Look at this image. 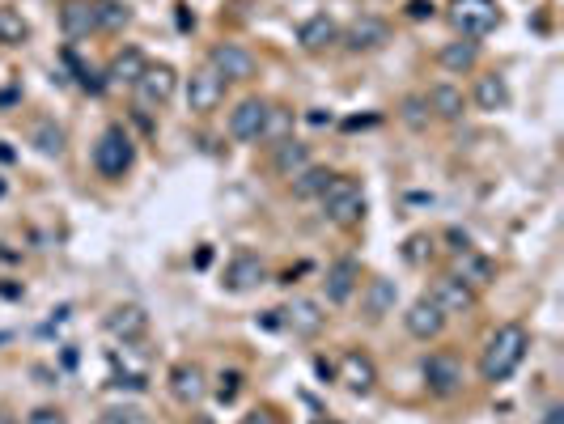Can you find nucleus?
I'll list each match as a JSON object with an SVG mask.
<instances>
[{"instance_id":"nucleus-33","label":"nucleus","mask_w":564,"mask_h":424,"mask_svg":"<svg viewBox=\"0 0 564 424\" xmlns=\"http://www.w3.org/2000/svg\"><path fill=\"white\" fill-rule=\"evenodd\" d=\"M433 255V238L429 234H412L408 242H403V259L412 263V268H420V263H425Z\"/></svg>"},{"instance_id":"nucleus-30","label":"nucleus","mask_w":564,"mask_h":424,"mask_svg":"<svg viewBox=\"0 0 564 424\" xmlns=\"http://www.w3.org/2000/svg\"><path fill=\"white\" fill-rule=\"evenodd\" d=\"M94 13H98V30L132 26V5H123V0H94Z\"/></svg>"},{"instance_id":"nucleus-3","label":"nucleus","mask_w":564,"mask_h":424,"mask_svg":"<svg viewBox=\"0 0 564 424\" xmlns=\"http://www.w3.org/2000/svg\"><path fill=\"white\" fill-rule=\"evenodd\" d=\"M446 17H450V26L463 34V39H484V34H492L501 26V5L497 0H450V9H446Z\"/></svg>"},{"instance_id":"nucleus-6","label":"nucleus","mask_w":564,"mask_h":424,"mask_svg":"<svg viewBox=\"0 0 564 424\" xmlns=\"http://www.w3.org/2000/svg\"><path fill=\"white\" fill-rule=\"evenodd\" d=\"M268 115H272V102L242 98L234 111H229V136L234 140H263V132H268Z\"/></svg>"},{"instance_id":"nucleus-2","label":"nucleus","mask_w":564,"mask_h":424,"mask_svg":"<svg viewBox=\"0 0 564 424\" xmlns=\"http://www.w3.org/2000/svg\"><path fill=\"white\" fill-rule=\"evenodd\" d=\"M319 200H323V212L331 225H357L365 217V191L348 174H331V183L323 187Z\"/></svg>"},{"instance_id":"nucleus-38","label":"nucleus","mask_w":564,"mask_h":424,"mask_svg":"<svg viewBox=\"0 0 564 424\" xmlns=\"http://www.w3.org/2000/svg\"><path fill=\"white\" fill-rule=\"evenodd\" d=\"M408 17H433V0H412Z\"/></svg>"},{"instance_id":"nucleus-37","label":"nucleus","mask_w":564,"mask_h":424,"mask_svg":"<svg viewBox=\"0 0 564 424\" xmlns=\"http://www.w3.org/2000/svg\"><path fill=\"white\" fill-rule=\"evenodd\" d=\"M242 424H285L276 408H255L251 416H242Z\"/></svg>"},{"instance_id":"nucleus-21","label":"nucleus","mask_w":564,"mask_h":424,"mask_svg":"<svg viewBox=\"0 0 564 424\" xmlns=\"http://www.w3.org/2000/svg\"><path fill=\"white\" fill-rule=\"evenodd\" d=\"M340 39V26L331 22L327 13H314V17H306L302 26H297V43H302L306 51H323V47H331Z\"/></svg>"},{"instance_id":"nucleus-20","label":"nucleus","mask_w":564,"mask_h":424,"mask_svg":"<svg viewBox=\"0 0 564 424\" xmlns=\"http://www.w3.org/2000/svg\"><path fill=\"white\" fill-rule=\"evenodd\" d=\"M60 26L68 39H85V34L98 30V13H94V0H64L60 9Z\"/></svg>"},{"instance_id":"nucleus-15","label":"nucleus","mask_w":564,"mask_h":424,"mask_svg":"<svg viewBox=\"0 0 564 424\" xmlns=\"http://www.w3.org/2000/svg\"><path fill=\"white\" fill-rule=\"evenodd\" d=\"M361 289V268L352 259H340V263H331L327 268V280H323V293H327V302L331 306H344L352 302V293Z\"/></svg>"},{"instance_id":"nucleus-29","label":"nucleus","mask_w":564,"mask_h":424,"mask_svg":"<svg viewBox=\"0 0 564 424\" xmlns=\"http://www.w3.org/2000/svg\"><path fill=\"white\" fill-rule=\"evenodd\" d=\"M327 183H331V170L327 166H306L302 174H293V196L297 200H314V196H323Z\"/></svg>"},{"instance_id":"nucleus-28","label":"nucleus","mask_w":564,"mask_h":424,"mask_svg":"<svg viewBox=\"0 0 564 424\" xmlns=\"http://www.w3.org/2000/svg\"><path fill=\"white\" fill-rule=\"evenodd\" d=\"M30 39V22L17 9L0 5V47H22Z\"/></svg>"},{"instance_id":"nucleus-12","label":"nucleus","mask_w":564,"mask_h":424,"mask_svg":"<svg viewBox=\"0 0 564 424\" xmlns=\"http://www.w3.org/2000/svg\"><path fill=\"white\" fill-rule=\"evenodd\" d=\"M340 382L348 386L352 395H369L378 386V365L369 361L365 352L352 348V352H344V357H340Z\"/></svg>"},{"instance_id":"nucleus-19","label":"nucleus","mask_w":564,"mask_h":424,"mask_svg":"<svg viewBox=\"0 0 564 424\" xmlns=\"http://www.w3.org/2000/svg\"><path fill=\"white\" fill-rule=\"evenodd\" d=\"M107 331L115 335V340H140V335L149 331V314H145V306H136V302L115 306V310L107 314Z\"/></svg>"},{"instance_id":"nucleus-14","label":"nucleus","mask_w":564,"mask_h":424,"mask_svg":"<svg viewBox=\"0 0 564 424\" xmlns=\"http://www.w3.org/2000/svg\"><path fill=\"white\" fill-rule=\"evenodd\" d=\"M344 43H348L352 51H378V47L391 43V26H386L382 17L365 13V17H357V22H348Z\"/></svg>"},{"instance_id":"nucleus-10","label":"nucleus","mask_w":564,"mask_h":424,"mask_svg":"<svg viewBox=\"0 0 564 424\" xmlns=\"http://www.w3.org/2000/svg\"><path fill=\"white\" fill-rule=\"evenodd\" d=\"M221 98H225V81L208 64L196 68L191 81H187V106H191V111H196V115H213L221 106Z\"/></svg>"},{"instance_id":"nucleus-32","label":"nucleus","mask_w":564,"mask_h":424,"mask_svg":"<svg viewBox=\"0 0 564 424\" xmlns=\"http://www.w3.org/2000/svg\"><path fill=\"white\" fill-rule=\"evenodd\" d=\"M34 145H39V153H47V157H60L64 153V128H56V123H39V128H34Z\"/></svg>"},{"instance_id":"nucleus-11","label":"nucleus","mask_w":564,"mask_h":424,"mask_svg":"<svg viewBox=\"0 0 564 424\" xmlns=\"http://www.w3.org/2000/svg\"><path fill=\"white\" fill-rule=\"evenodd\" d=\"M429 297H433L437 306H442L446 318H450V314H467V310L475 306V289L467 285V280H458L454 272L437 276V280H433V289H429Z\"/></svg>"},{"instance_id":"nucleus-36","label":"nucleus","mask_w":564,"mask_h":424,"mask_svg":"<svg viewBox=\"0 0 564 424\" xmlns=\"http://www.w3.org/2000/svg\"><path fill=\"white\" fill-rule=\"evenodd\" d=\"M26 424H68V416L60 408H34Z\"/></svg>"},{"instance_id":"nucleus-22","label":"nucleus","mask_w":564,"mask_h":424,"mask_svg":"<svg viewBox=\"0 0 564 424\" xmlns=\"http://www.w3.org/2000/svg\"><path fill=\"white\" fill-rule=\"evenodd\" d=\"M475 106L480 111H488V115H497V111H505L509 106V85H505V77L501 73H484L480 81H475Z\"/></svg>"},{"instance_id":"nucleus-27","label":"nucleus","mask_w":564,"mask_h":424,"mask_svg":"<svg viewBox=\"0 0 564 424\" xmlns=\"http://www.w3.org/2000/svg\"><path fill=\"white\" fill-rule=\"evenodd\" d=\"M395 297H399V289H395V280H369L365 285V314L369 318H382V314H391L395 310Z\"/></svg>"},{"instance_id":"nucleus-7","label":"nucleus","mask_w":564,"mask_h":424,"mask_svg":"<svg viewBox=\"0 0 564 424\" xmlns=\"http://www.w3.org/2000/svg\"><path fill=\"white\" fill-rule=\"evenodd\" d=\"M208 68L221 77V81H251L255 77V56L238 43H217L208 51Z\"/></svg>"},{"instance_id":"nucleus-17","label":"nucleus","mask_w":564,"mask_h":424,"mask_svg":"<svg viewBox=\"0 0 564 424\" xmlns=\"http://www.w3.org/2000/svg\"><path fill=\"white\" fill-rule=\"evenodd\" d=\"M263 280H268V263H263L259 255H251V251H242L234 263H229V272H225V289L246 293V289H259Z\"/></svg>"},{"instance_id":"nucleus-39","label":"nucleus","mask_w":564,"mask_h":424,"mask_svg":"<svg viewBox=\"0 0 564 424\" xmlns=\"http://www.w3.org/2000/svg\"><path fill=\"white\" fill-rule=\"evenodd\" d=\"M0 196H5V183H0Z\"/></svg>"},{"instance_id":"nucleus-26","label":"nucleus","mask_w":564,"mask_h":424,"mask_svg":"<svg viewBox=\"0 0 564 424\" xmlns=\"http://www.w3.org/2000/svg\"><path fill=\"white\" fill-rule=\"evenodd\" d=\"M437 60H442L446 73H471L475 60H480V47H475L471 39H458V43H446L442 51H437Z\"/></svg>"},{"instance_id":"nucleus-25","label":"nucleus","mask_w":564,"mask_h":424,"mask_svg":"<svg viewBox=\"0 0 564 424\" xmlns=\"http://www.w3.org/2000/svg\"><path fill=\"white\" fill-rule=\"evenodd\" d=\"M454 276H458V280H467L471 289H484L488 280L497 276V268H492V263H488L484 255H475L471 246H467V251H458V272H454Z\"/></svg>"},{"instance_id":"nucleus-34","label":"nucleus","mask_w":564,"mask_h":424,"mask_svg":"<svg viewBox=\"0 0 564 424\" xmlns=\"http://www.w3.org/2000/svg\"><path fill=\"white\" fill-rule=\"evenodd\" d=\"M238 391H242V374H234V369L217 378V399H221V403H234V399H238Z\"/></svg>"},{"instance_id":"nucleus-18","label":"nucleus","mask_w":564,"mask_h":424,"mask_svg":"<svg viewBox=\"0 0 564 424\" xmlns=\"http://www.w3.org/2000/svg\"><path fill=\"white\" fill-rule=\"evenodd\" d=\"M145 68H149L145 51H140V47H123V51H115L111 64H107V85H128V90H132Z\"/></svg>"},{"instance_id":"nucleus-31","label":"nucleus","mask_w":564,"mask_h":424,"mask_svg":"<svg viewBox=\"0 0 564 424\" xmlns=\"http://www.w3.org/2000/svg\"><path fill=\"white\" fill-rule=\"evenodd\" d=\"M399 119L408 123L412 132H425V128H429V119H433V111H429L425 94H412V98H403V102H399Z\"/></svg>"},{"instance_id":"nucleus-4","label":"nucleus","mask_w":564,"mask_h":424,"mask_svg":"<svg viewBox=\"0 0 564 424\" xmlns=\"http://www.w3.org/2000/svg\"><path fill=\"white\" fill-rule=\"evenodd\" d=\"M136 162V149H132V140L123 128H107L98 136V145H94V170L102 174V179H123V174L132 170Z\"/></svg>"},{"instance_id":"nucleus-23","label":"nucleus","mask_w":564,"mask_h":424,"mask_svg":"<svg viewBox=\"0 0 564 424\" xmlns=\"http://www.w3.org/2000/svg\"><path fill=\"white\" fill-rule=\"evenodd\" d=\"M425 102H429V111L442 115V119H463V111H467L463 90H458V85H450V81H437L433 90L425 94Z\"/></svg>"},{"instance_id":"nucleus-8","label":"nucleus","mask_w":564,"mask_h":424,"mask_svg":"<svg viewBox=\"0 0 564 424\" xmlns=\"http://www.w3.org/2000/svg\"><path fill=\"white\" fill-rule=\"evenodd\" d=\"M425 386L442 399L463 391V365H458L454 352H433V357L425 361Z\"/></svg>"},{"instance_id":"nucleus-16","label":"nucleus","mask_w":564,"mask_h":424,"mask_svg":"<svg viewBox=\"0 0 564 424\" xmlns=\"http://www.w3.org/2000/svg\"><path fill=\"white\" fill-rule=\"evenodd\" d=\"M285 314V327L293 331V335H319L323 331V323H327V314H323V306L319 302H310V297H293V302L280 310Z\"/></svg>"},{"instance_id":"nucleus-5","label":"nucleus","mask_w":564,"mask_h":424,"mask_svg":"<svg viewBox=\"0 0 564 424\" xmlns=\"http://www.w3.org/2000/svg\"><path fill=\"white\" fill-rule=\"evenodd\" d=\"M174 90H179V73H174L170 64H149L145 73H140V81L132 85V98L140 111H162L174 98Z\"/></svg>"},{"instance_id":"nucleus-13","label":"nucleus","mask_w":564,"mask_h":424,"mask_svg":"<svg viewBox=\"0 0 564 424\" xmlns=\"http://www.w3.org/2000/svg\"><path fill=\"white\" fill-rule=\"evenodd\" d=\"M170 395L179 399V403H187V408H196V403H204V395H208V378H204V369H200V365H191V361L174 365V369H170Z\"/></svg>"},{"instance_id":"nucleus-35","label":"nucleus","mask_w":564,"mask_h":424,"mask_svg":"<svg viewBox=\"0 0 564 424\" xmlns=\"http://www.w3.org/2000/svg\"><path fill=\"white\" fill-rule=\"evenodd\" d=\"M102 424H149V416L140 408H111L107 416H102Z\"/></svg>"},{"instance_id":"nucleus-9","label":"nucleus","mask_w":564,"mask_h":424,"mask_svg":"<svg viewBox=\"0 0 564 424\" xmlns=\"http://www.w3.org/2000/svg\"><path fill=\"white\" fill-rule=\"evenodd\" d=\"M403 327H408L412 340H437V335L446 331V314L425 293V297H416V302L408 306V314H403Z\"/></svg>"},{"instance_id":"nucleus-24","label":"nucleus","mask_w":564,"mask_h":424,"mask_svg":"<svg viewBox=\"0 0 564 424\" xmlns=\"http://www.w3.org/2000/svg\"><path fill=\"white\" fill-rule=\"evenodd\" d=\"M310 166V149L302 145V140H280L276 145V157H272V170L280 174V179H293V174H302Z\"/></svg>"},{"instance_id":"nucleus-1","label":"nucleus","mask_w":564,"mask_h":424,"mask_svg":"<svg viewBox=\"0 0 564 424\" xmlns=\"http://www.w3.org/2000/svg\"><path fill=\"white\" fill-rule=\"evenodd\" d=\"M526 348H531V335L522 323H505L488 335V344L480 352V378L484 382H505L518 374V365L526 361Z\"/></svg>"},{"instance_id":"nucleus-40","label":"nucleus","mask_w":564,"mask_h":424,"mask_svg":"<svg viewBox=\"0 0 564 424\" xmlns=\"http://www.w3.org/2000/svg\"><path fill=\"white\" fill-rule=\"evenodd\" d=\"M319 424H331V420H319Z\"/></svg>"}]
</instances>
